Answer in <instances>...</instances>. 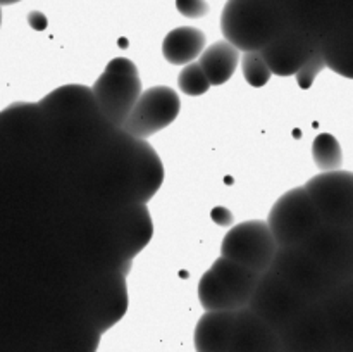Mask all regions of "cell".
Segmentation results:
<instances>
[{"label": "cell", "mask_w": 353, "mask_h": 352, "mask_svg": "<svg viewBox=\"0 0 353 352\" xmlns=\"http://www.w3.org/2000/svg\"><path fill=\"white\" fill-rule=\"evenodd\" d=\"M100 182L114 207L147 204L164 182V164L145 138L112 128L99 141Z\"/></svg>", "instance_id": "1"}, {"label": "cell", "mask_w": 353, "mask_h": 352, "mask_svg": "<svg viewBox=\"0 0 353 352\" xmlns=\"http://www.w3.org/2000/svg\"><path fill=\"white\" fill-rule=\"evenodd\" d=\"M290 26L281 0H228L221 16L224 38L241 52H261Z\"/></svg>", "instance_id": "2"}, {"label": "cell", "mask_w": 353, "mask_h": 352, "mask_svg": "<svg viewBox=\"0 0 353 352\" xmlns=\"http://www.w3.org/2000/svg\"><path fill=\"white\" fill-rule=\"evenodd\" d=\"M154 221L147 204L112 207L107 217V261L102 268L131 271L134 257L150 244Z\"/></svg>", "instance_id": "3"}, {"label": "cell", "mask_w": 353, "mask_h": 352, "mask_svg": "<svg viewBox=\"0 0 353 352\" xmlns=\"http://www.w3.org/2000/svg\"><path fill=\"white\" fill-rule=\"evenodd\" d=\"M141 92L137 64L126 57L112 59L92 88L100 114L114 128L123 126Z\"/></svg>", "instance_id": "4"}, {"label": "cell", "mask_w": 353, "mask_h": 352, "mask_svg": "<svg viewBox=\"0 0 353 352\" xmlns=\"http://www.w3.org/2000/svg\"><path fill=\"white\" fill-rule=\"evenodd\" d=\"M128 273L121 268H102L93 278L83 300L79 320L103 335L128 313Z\"/></svg>", "instance_id": "5"}, {"label": "cell", "mask_w": 353, "mask_h": 352, "mask_svg": "<svg viewBox=\"0 0 353 352\" xmlns=\"http://www.w3.org/2000/svg\"><path fill=\"white\" fill-rule=\"evenodd\" d=\"M269 269L309 302L326 300L340 283L300 245L278 247Z\"/></svg>", "instance_id": "6"}, {"label": "cell", "mask_w": 353, "mask_h": 352, "mask_svg": "<svg viewBox=\"0 0 353 352\" xmlns=\"http://www.w3.org/2000/svg\"><path fill=\"white\" fill-rule=\"evenodd\" d=\"M321 223L323 219L303 186L283 193L268 216V224L279 247L303 244Z\"/></svg>", "instance_id": "7"}, {"label": "cell", "mask_w": 353, "mask_h": 352, "mask_svg": "<svg viewBox=\"0 0 353 352\" xmlns=\"http://www.w3.org/2000/svg\"><path fill=\"white\" fill-rule=\"evenodd\" d=\"M278 247L268 221H243L224 235L221 257L230 259L262 275L271 268Z\"/></svg>", "instance_id": "8"}, {"label": "cell", "mask_w": 353, "mask_h": 352, "mask_svg": "<svg viewBox=\"0 0 353 352\" xmlns=\"http://www.w3.org/2000/svg\"><path fill=\"white\" fill-rule=\"evenodd\" d=\"M323 223L350 228L353 223V173L336 169L314 176L303 185Z\"/></svg>", "instance_id": "9"}, {"label": "cell", "mask_w": 353, "mask_h": 352, "mask_svg": "<svg viewBox=\"0 0 353 352\" xmlns=\"http://www.w3.org/2000/svg\"><path fill=\"white\" fill-rule=\"evenodd\" d=\"M309 300L283 282L271 269L259 276L257 286L248 302V309L254 311L272 330L281 331L296 314L302 313Z\"/></svg>", "instance_id": "10"}, {"label": "cell", "mask_w": 353, "mask_h": 352, "mask_svg": "<svg viewBox=\"0 0 353 352\" xmlns=\"http://www.w3.org/2000/svg\"><path fill=\"white\" fill-rule=\"evenodd\" d=\"M181 110V100L174 88L165 85L152 86L141 92L121 130L147 140L176 121Z\"/></svg>", "instance_id": "11"}, {"label": "cell", "mask_w": 353, "mask_h": 352, "mask_svg": "<svg viewBox=\"0 0 353 352\" xmlns=\"http://www.w3.org/2000/svg\"><path fill=\"white\" fill-rule=\"evenodd\" d=\"M300 247L312 255L336 282L353 278V247L350 228L321 223Z\"/></svg>", "instance_id": "12"}, {"label": "cell", "mask_w": 353, "mask_h": 352, "mask_svg": "<svg viewBox=\"0 0 353 352\" xmlns=\"http://www.w3.org/2000/svg\"><path fill=\"white\" fill-rule=\"evenodd\" d=\"M278 335L283 352H338L321 302H310Z\"/></svg>", "instance_id": "13"}, {"label": "cell", "mask_w": 353, "mask_h": 352, "mask_svg": "<svg viewBox=\"0 0 353 352\" xmlns=\"http://www.w3.org/2000/svg\"><path fill=\"white\" fill-rule=\"evenodd\" d=\"M319 37L292 24L285 33L262 48L261 54L272 75L295 76L296 71L319 50Z\"/></svg>", "instance_id": "14"}, {"label": "cell", "mask_w": 353, "mask_h": 352, "mask_svg": "<svg viewBox=\"0 0 353 352\" xmlns=\"http://www.w3.org/2000/svg\"><path fill=\"white\" fill-rule=\"evenodd\" d=\"M228 352H283L278 331L248 307L234 311Z\"/></svg>", "instance_id": "15"}, {"label": "cell", "mask_w": 353, "mask_h": 352, "mask_svg": "<svg viewBox=\"0 0 353 352\" xmlns=\"http://www.w3.org/2000/svg\"><path fill=\"white\" fill-rule=\"evenodd\" d=\"M323 309L330 323L338 352L353 349V278L345 280L323 300Z\"/></svg>", "instance_id": "16"}, {"label": "cell", "mask_w": 353, "mask_h": 352, "mask_svg": "<svg viewBox=\"0 0 353 352\" xmlns=\"http://www.w3.org/2000/svg\"><path fill=\"white\" fill-rule=\"evenodd\" d=\"M234 311H205L195 326L196 352H228Z\"/></svg>", "instance_id": "17"}, {"label": "cell", "mask_w": 353, "mask_h": 352, "mask_svg": "<svg viewBox=\"0 0 353 352\" xmlns=\"http://www.w3.org/2000/svg\"><path fill=\"white\" fill-rule=\"evenodd\" d=\"M210 271L217 276L224 289L233 299L236 309L247 307L250 302V297L254 293L255 286L259 282V273L238 264V262L230 261L226 257H219L212 262Z\"/></svg>", "instance_id": "18"}, {"label": "cell", "mask_w": 353, "mask_h": 352, "mask_svg": "<svg viewBox=\"0 0 353 352\" xmlns=\"http://www.w3.org/2000/svg\"><path fill=\"white\" fill-rule=\"evenodd\" d=\"M205 33L199 28L181 26L169 31L162 41V55L174 66H186L195 62L205 48Z\"/></svg>", "instance_id": "19"}, {"label": "cell", "mask_w": 353, "mask_h": 352, "mask_svg": "<svg viewBox=\"0 0 353 352\" xmlns=\"http://www.w3.org/2000/svg\"><path fill=\"white\" fill-rule=\"evenodd\" d=\"M240 62V50L230 41L221 40L203 48L199 57V64L205 72L210 85H224L233 78Z\"/></svg>", "instance_id": "20"}, {"label": "cell", "mask_w": 353, "mask_h": 352, "mask_svg": "<svg viewBox=\"0 0 353 352\" xmlns=\"http://www.w3.org/2000/svg\"><path fill=\"white\" fill-rule=\"evenodd\" d=\"M321 54L326 68L345 78L353 79V40L350 38H321Z\"/></svg>", "instance_id": "21"}, {"label": "cell", "mask_w": 353, "mask_h": 352, "mask_svg": "<svg viewBox=\"0 0 353 352\" xmlns=\"http://www.w3.org/2000/svg\"><path fill=\"white\" fill-rule=\"evenodd\" d=\"M199 300L205 311H238L228 290L210 269L199 282Z\"/></svg>", "instance_id": "22"}, {"label": "cell", "mask_w": 353, "mask_h": 352, "mask_svg": "<svg viewBox=\"0 0 353 352\" xmlns=\"http://www.w3.org/2000/svg\"><path fill=\"white\" fill-rule=\"evenodd\" d=\"M102 335L79 320V324L61 335L54 352H97Z\"/></svg>", "instance_id": "23"}, {"label": "cell", "mask_w": 353, "mask_h": 352, "mask_svg": "<svg viewBox=\"0 0 353 352\" xmlns=\"http://www.w3.org/2000/svg\"><path fill=\"white\" fill-rule=\"evenodd\" d=\"M312 157L323 173L336 171L343 164V150L340 141L331 133H321L314 138Z\"/></svg>", "instance_id": "24"}, {"label": "cell", "mask_w": 353, "mask_h": 352, "mask_svg": "<svg viewBox=\"0 0 353 352\" xmlns=\"http://www.w3.org/2000/svg\"><path fill=\"white\" fill-rule=\"evenodd\" d=\"M178 86L185 95L200 97L209 92L212 85L207 79L205 72L202 71L199 62H190L181 69L178 76Z\"/></svg>", "instance_id": "25"}, {"label": "cell", "mask_w": 353, "mask_h": 352, "mask_svg": "<svg viewBox=\"0 0 353 352\" xmlns=\"http://www.w3.org/2000/svg\"><path fill=\"white\" fill-rule=\"evenodd\" d=\"M241 69H243L247 83L254 88L268 85L272 75L261 52H245L243 59H241Z\"/></svg>", "instance_id": "26"}, {"label": "cell", "mask_w": 353, "mask_h": 352, "mask_svg": "<svg viewBox=\"0 0 353 352\" xmlns=\"http://www.w3.org/2000/svg\"><path fill=\"white\" fill-rule=\"evenodd\" d=\"M326 69V62H324L323 54H321V48L302 66V68L296 71V85L302 90H309L314 85V81L317 79V76Z\"/></svg>", "instance_id": "27"}, {"label": "cell", "mask_w": 353, "mask_h": 352, "mask_svg": "<svg viewBox=\"0 0 353 352\" xmlns=\"http://www.w3.org/2000/svg\"><path fill=\"white\" fill-rule=\"evenodd\" d=\"M176 9L190 19H199L209 14V3L205 0H176Z\"/></svg>", "instance_id": "28"}, {"label": "cell", "mask_w": 353, "mask_h": 352, "mask_svg": "<svg viewBox=\"0 0 353 352\" xmlns=\"http://www.w3.org/2000/svg\"><path fill=\"white\" fill-rule=\"evenodd\" d=\"M21 2V0H0V7L2 6H12V3Z\"/></svg>", "instance_id": "29"}, {"label": "cell", "mask_w": 353, "mask_h": 352, "mask_svg": "<svg viewBox=\"0 0 353 352\" xmlns=\"http://www.w3.org/2000/svg\"><path fill=\"white\" fill-rule=\"evenodd\" d=\"M350 237H352V247H353V223H352V226H350Z\"/></svg>", "instance_id": "30"}, {"label": "cell", "mask_w": 353, "mask_h": 352, "mask_svg": "<svg viewBox=\"0 0 353 352\" xmlns=\"http://www.w3.org/2000/svg\"><path fill=\"white\" fill-rule=\"evenodd\" d=\"M0 24H2V9H0Z\"/></svg>", "instance_id": "31"}, {"label": "cell", "mask_w": 353, "mask_h": 352, "mask_svg": "<svg viewBox=\"0 0 353 352\" xmlns=\"http://www.w3.org/2000/svg\"><path fill=\"white\" fill-rule=\"evenodd\" d=\"M345 352H353V349H352V351H345Z\"/></svg>", "instance_id": "32"}]
</instances>
